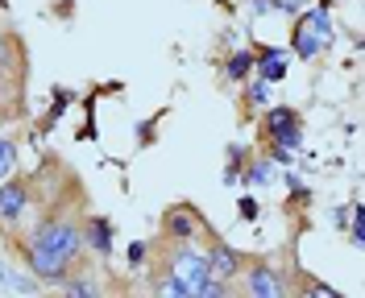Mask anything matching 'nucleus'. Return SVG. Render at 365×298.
Returning a JSON list of instances; mask_svg holds the SVG:
<instances>
[{
    "label": "nucleus",
    "instance_id": "obj_28",
    "mask_svg": "<svg viewBox=\"0 0 365 298\" xmlns=\"http://www.w3.org/2000/svg\"><path fill=\"white\" fill-rule=\"evenodd\" d=\"M0 112H4V83H0Z\"/></svg>",
    "mask_w": 365,
    "mask_h": 298
},
{
    "label": "nucleus",
    "instance_id": "obj_15",
    "mask_svg": "<svg viewBox=\"0 0 365 298\" xmlns=\"http://www.w3.org/2000/svg\"><path fill=\"white\" fill-rule=\"evenodd\" d=\"M270 100H274V83L253 79V75H250V79H245V108H250V112H262Z\"/></svg>",
    "mask_w": 365,
    "mask_h": 298
},
{
    "label": "nucleus",
    "instance_id": "obj_11",
    "mask_svg": "<svg viewBox=\"0 0 365 298\" xmlns=\"http://www.w3.org/2000/svg\"><path fill=\"white\" fill-rule=\"evenodd\" d=\"M299 13H303V21L316 29V38L324 42V50L336 46V25H332V17H328L324 9H299Z\"/></svg>",
    "mask_w": 365,
    "mask_h": 298
},
{
    "label": "nucleus",
    "instance_id": "obj_4",
    "mask_svg": "<svg viewBox=\"0 0 365 298\" xmlns=\"http://www.w3.org/2000/svg\"><path fill=\"white\" fill-rule=\"evenodd\" d=\"M29 203H34V191H29L25 179H17V174L0 179V220L4 224H17L25 211H29Z\"/></svg>",
    "mask_w": 365,
    "mask_h": 298
},
{
    "label": "nucleus",
    "instance_id": "obj_16",
    "mask_svg": "<svg viewBox=\"0 0 365 298\" xmlns=\"http://www.w3.org/2000/svg\"><path fill=\"white\" fill-rule=\"evenodd\" d=\"M270 137V145H282V149H303V120H295V124H282V129H270L266 133Z\"/></svg>",
    "mask_w": 365,
    "mask_h": 298
},
{
    "label": "nucleus",
    "instance_id": "obj_24",
    "mask_svg": "<svg viewBox=\"0 0 365 298\" xmlns=\"http://www.w3.org/2000/svg\"><path fill=\"white\" fill-rule=\"evenodd\" d=\"M257 211H262V207H257V199H253V195H241V199H237V215H241V220H257Z\"/></svg>",
    "mask_w": 365,
    "mask_h": 298
},
{
    "label": "nucleus",
    "instance_id": "obj_14",
    "mask_svg": "<svg viewBox=\"0 0 365 298\" xmlns=\"http://www.w3.org/2000/svg\"><path fill=\"white\" fill-rule=\"evenodd\" d=\"M262 133H270V129H282V124H295V120H303L299 116V108H291V104H266L262 108Z\"/></svg>",
    "mask_w": 365,
    "mask_h": 298
},
{
    "label": "nucleus",
    "instance_id": "obj_23",
    "mask_svg": "<svg viewBox=\"0 0 365 298\" xmlns=\"http://www.w3.org/2000/svg\"><path fill=\"white\" fill-rule=\"evenodd\" d=\"M158 120H162V112H154L150 120H141V124H137V129H133L137 145H150V141H154V124H158Z\"/></svg>",
    "mask_w": 365,
    "mask_h": 298
},
{
    "label": "nucleus",
    "instance_id": "obj_8",
    "mask_svg": "<svg viewBox=\"0 0 365 298\" xmlns=\"http://www.w3.org/2000/svg\"><path fill=\"white\" fill-rule=\"evenodd\" d=\"M75 104V92L71 87H54V100H50V108H46V116L38 120V129H34V141H46L54 129H58V120L67 116V108Z\"/></svg>",
    "mask_w": 365,
    "mask_h": 298
},
{
    "label": "nucleus",
    "instance_id": "obj_20",
    "mask_svg": "<svg viewBox=\"0 0 365 298\" xmlns=\"http://www.w3.org/2000/svg\"><path fill=\"white\" fill-rule=\"evenodd\" d=\"M17 63V46H13V38L9 33H0V75H9Z\"/></svg>",
    "mask_w": 365,
    "mask_h": 298
},
{
    "label": "nucleus",
    "instance_id": "obj_1",
    "mask_svg": "<svg viewBox=\"0 0 365 298\" xmlns=\"http://www.w3.org/2000/svg\"><path fill=\"white\" fill-rule=\"evenodd\" d=\"M79 252H83V224H75L71 215H58V220L38 224L25 265L42 286H63V277L79 265Z\"/></svg>",
    "mask_w": 365,
    "mask_h": 298
},
{
    "label": "nucleus",
    "instance_id": "obj_26",
    "mask_svg": "<svg viewBox=\"0 0 365 298\" xmlns=\"http://www.w3.org/2000/svg\"><path fill=\"white\" fill-rule=\"evenodd\" d=\"M312 290H316L319 298H341V290H336V286H328V282H316V277H312Z\"/></svg>",
    "mask_w": 365,
    "mask_h": 298
},
{
    "label": "nucleus",
    "instance_id": "obj_12",
    "mask_svg": "<svg viewBox=\"0 0 365 298\" xmlns=\"http://www.w3.org/2000/svg\"><path fill=\"white\" fill-rule=\"evenodd\" d=\"M274 179H278V170L270 166V158H253L241 170V183L245 186H274Z\"/></svg>",
    "mask_w": 365,
    "mask_h": 298
},
{
    "label": "nucleus",
    "instance_id": "obj_5",
    "mask_svg": "<svg viewBox=\"0 0 365 298\" xmlns=\"http://www.w3.org/2000/svg\"><path fill=\"white\" fill-rule=\"evenodd\" d=\"M162 228H166V236H170V240H195V236L207 228V220L191 203H179V207H166Z\"/></svg>",
    "mask_w": 365,
    "mask_h": 298
},
{
    "label": "nucleus",
    "instance_id": "obj_19",
    "mask_svg": "<svg viewBox=\"0 0 365 298\" xmlns=\"http://www.w3.org/2000/svg\"><path fill=\"white\" fill-rule=\"evenodd\" d=\"M17 141L9 137V133H0V179H9V174H17Z\"/></svg>",
    "mask_w": 365,
    "mask_h": 298
},
{
    "label": "nucleus",
    "instance_id": "obj_2",
    "mask_svg": "<svg viewBox=\"0 0 365 298\" xmlns=\"http://www.w3.org/2000/svg\"><path fill=\"white\" fill-rule=\"evenodd\" d=\"M166 265H170V274L187 286V298H225L228 294V282L225 277H212V270H207V252L195 249L191 240H175Z\"/></svg>",
    "mask_w": 365,
    "mask_h": 298
},
{
    "label": "nucleus",
    "instance_id": "obj_7",
    "mask_svg": "<svg viewBox=\"0 0 365 298\" xmlns=\"http://www.w3.org/2000/svg\"><path fill=\"white\" fill-rule=\"evenodd\" d=\"M113 220H108V215H91L88 224H83V249H91L96 252V257H104V261H108V257H113Z\"/></svg>",
    "mask_w": 365,
    "mask_h": 298
},
{
    "label": "nucleus",
    "instance_id": "obj_6",
    "mask_svg": "<svg viewBox=\"0 0 365 298\" xmlns=\"http://www.w3.org/2000/svg\"><path fill=\"white\" fill-rule=\"evenodd\" d=\"M241 265H245V257L232 249L228 240H216L212 236V245H207V270H212V277H237L241 274Z\"/></svg>",
    "mask_w": 365,
    "mask_h": 298
},
{
    "label": "nucleus",
    "instance_id": "obj_9",
    "mask_svg": "<svg viewBox=\"0 0 365 298\" xmlns=\"http://www.w3.org/2000/svg\"><path fill=\"white\" fill-rule=\"evenodd\" d=\"M291 54L303 58V63H312L316 54H324V42L316 38V29L303 21V13H295V29H291Z\"/></svg>",
    "mask_w": 365,
    "mask_h": 298
},
{
    "label": "nucleus",
    "instance_id": "obj_3",
    "mask_svg": "<svg viewBox=\"0 0 365 298\" xmlns=\"http://www.w3.org/2000/svg\"><path fill=\"white\" fill-rule=\"evenodd\" d=\"M245 294L250 298H287V274L274 261H253L245 270Z\"/></svg>",
    "mask_w": 365,
    "mask_h": 298
},
{
    "label": "nucleus",
    "instance_id": "obj_25",
    "mask_svg": "<svg viewBox=\"0 0 365 298\" xmlns=\"http://www.w3.org/2000/svg\"><path fill=\"white\" fill-rule=\"evenodd\" d=\"M266 158L274 161V166H295V149H282V145H270V154Z\"/></svg>",
    "mask_w": 365,
    "mask_h": 298
},
{
    "label": "nucleus",
    "instance_id": "obj_10",
    "mask_svg": "<svg viewBox=\"0 0 365 298\" xmlns=\"http://www.w3.org/2000/svg\"><path fill=\"white\" fill-rule=\"evenodd\" d=\"M253 63H257V54L237 46V50L225 58V79H228V83H245V79L253 75Z\"/></svg>",
    "mask_w": 365,
    "mask_h": 298
},
{
    "label": "nucleus",
    "instance_id": "obj_21",
    "mask_svg": "<svg viewBox=\"0 0 365 298\" xmlns=\"http://www.w3.org/2000/svg\"><path fill=\"white\" fill-rule=\"evenodd\" d=\"M125 257H129V270H145V261H150V245H145V240H133Z\"/></svg>",
    "mask_w": 365,
    "mask_h": 298
},
{
    "label": "nucleus",
    "instance_id": "obj_13",
    "mask_svg": "<svg viewBox=\"0 0 365 298\" xmlns=\"http://www.w3.org/2000/svg\"><path fill=\"white\" fill-rule=\"evenodd\" d=\"M0 286H4V290H17V294H34L42 282H38L34 274H17L9 261H0Z\"/></svg>",
    "mask_w": 365,
    "mask_h": 298
},
{
    "label": "nucleus",
    "instance_id": "obj_17",
    "mask_svg": "<svg viewBox=\"0 0 365 298\" xmlns=\"http://www.w3.org/2000/svg\"><path fill=\"white\" fill-rule=\"evenodd\" d=\"M225 158H228V166H225V174H220V183L225 186H237V179H241V170H245V149L241 145H228L225 149Z\"/></svg>",
    "mask_w": 365,
    "mask_h": 298
},
{
    "label": "nucleus",
    "instance_id": "obj_22",
    "mask_svg": "<svg viewBox=\"0 0 365 298\" xmlns=\"http://www.w3.org/2000/svg\"><path fill=\"white\" fill-rule=\"evenodd\" d=\"M154 290H158V294H175V298H187V286H182V282H179V277H175V274L158 277V282H154Z\"/></svg>",
    "mask_w": 365,
    "mask_h": 298
},
{
    "label": "nucleus",
    "instance_id": "obj_29",
    "mask_svg": "<svg viewBox=\"0 0 365 298\" xmlns=\"http://www.w3.org/2000/svg\"><path fill=\"white\" fill-rule=\"evenodd\" d=\"M0 4H4V0H0Z\"/></svg>",
    "mask_w": 365,
    "mask_h": 298
},
{
    "label": "nucleus",
    "instance_id": "obj_18",
    "mask_svg": "<svg viewBox=\"0 0 365 298\" xmlns=\"http://www.w3.org/2000/svg\"><path fill=\"white\" fill-rule=\"evenodd\" d=\"M63 290H67L71 298H96L100 294V282H96V277H75V270H71V274L63 277Z\"/></svg>",
    "mask_w": 365,
    "mask_h": 298
},
{
    "label": "nucleus",
    "instance_id": "obj_27",
    "mask_svg": "<svg viewBox=\"0 0 365 298\" xmlns=\"http://www.w3.org/2000/svg\"><path fill=\"white\" fill-rule=\"evenodd\" d=\"M332 224H336V232L349 224V207H344V203H341V207H332Z\"/></svg>",
    "mask_w": 365,
    "mask_h": 298
}]
</instances>
